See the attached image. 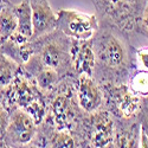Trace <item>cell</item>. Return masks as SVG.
Listing matches in <instances>:
<instances>
[{"mask_svg": "<svg viewBox=\"0 0 148 148\" xmlns=\"http://www.w3.org/2000/svg\"><path fill=\"white\" fill-rule=\"evenodd\" d=\"M136 59L143 71H148V47H142L136 51Z\"/></svg>", "mask_w": 148, "mask_h": 148, "instance_id": "cell-21", "label": "cell"}, {"mask_svg": "<svg viewBox=\"0 0 148 148\" xmlns=\"http://www.w3.org/2000/svg\"><path fill=\"white\" fill-rule=\"evenodd\" d=\"M10 4H11L10 0H0V10L4 8V7L7 6V5H10Z\"/></svg>", "mask_w": 148, "mask_h": 148, "instance_id": "cell-23", "label": "cell"}, {"mask_svg": "<svg viewBox=\"0 0 148 148\" xmlns=\"http://www.w3.org/2000/svg\"><path fill=\"white\" fill-rule=\"evenodd\" d=\"M129 88L139 96L143 97L148 95V71H139L130 78Z\"/></svg>", "mask_w": 148, "mask_h": 148, "instance_id": "cell-16", "label": "cell"}, {"mask_svg": "<svg viewBox=\"0 0 148 148\" xmlns=\"http://www.w3.org/2000/svg\"><path fill=\"white\" fill-rule=\"evenodd\" d=\"M14 12L18 19L17 31L6 42L16 45H23L32 39V16L29 0H21V3L14 5Z\"/></svg>", "mask_w": 148, "mask_h": 148, "instance_id": "cell-13", "label": "cell"}, {"mask_svg": "<svg viewBox=\"0 0 148 148\" xmlns=\"http://www.w3.org/2000/svg\"><path fill=\"white\" fill-rule=\"evenodd\" d=\"M100 26V20L95 14L70 8H62L57 12L56 29L70 39H91Z\"/></svg>", "mask_w": 148, "mask_h": 148, "instance_id": "cell-5", "label": "cell"}, {"mask_svg": "<svg viewBox=\"0 0 148 148\" xmlns=\"http://www.w3.org/2000/svg\"><path fill=\"white\" fill-rule=\"evenodd\" d=\"M138 30L148 36V0H146L142 14H141L139 24H138Z\"/></svg>", "mask_w": 148, "mask_h": 148, "instance_id": "cell-20", "label": "cell"}, {"mask_svg": "<svg viewBox=\"0 0 148 148\" xmlns=\"http://www.w3.org/2000/svg\"><path fill=\"white\" fill-rule=\"evenodd\" d=\"M52 148H75V141L68 130H57L51 139Z\"/></svg>", "mask_w": 148, "mask_h": 148, "instance_id": "cell-17", "label": "cell"}, {"mask_svg": "<svg viewBox=\"0 0 148 148\" xmlns=\"http://www.w3.org/2000/svg\"><path fill=\"white\" fill-rule=\"evenodd\" d=\"M36 133L37 125L27 113L21 109H14L11 113L6 136H8L16 143L26 145L32 141Z\"/></svg>", "mask_w": 148, "mask_h": 148, "instance_id": "cell-12", "label": "cell"}, {"mask_svg": "<svg viewBox=\"0 0 148 148\" xmlns=\"http://www.w3.org/2000/svg\"><path fill=\"white\" fill-rule=\"evenodd\" d=\"M3 95L6 104L27 113L37 126L40 125L47 114L44 94L37 87L36 82H31L27 75H24L20 70L10 87L3 91Z\"/></svg>", "mask_w": 148, "mask_h": 148, "instance_id": "cell-2", "label": "cell"}, {"mask_svg": "<svg viewBox=\"0 0 148 148\" xmlns=\"http://www.w3.org/2000/svg\"><path fill=\"white\" fill-rule=\"evenodd\" d=\"M57 88H59L57 85ZM69 87L59 88L57 95L52 98L49 107V114L52 126L57 130H68L76 120V108L71 98Z\"/></svg>", "mask_w": 148, "mask_h": 148, "instance_id": "cell-7", "label": "cell"}, {"mask_svg": "<svg viewBox=\"0 0 148 148\" xmlns=\"http://www.w3.org/2000/svg\"><path fill=\"white\" fill-rule=\"evenodd\" d=\"M140 147L148 148V125L147 121L143 122L140 128Z\"/></svg>", "mask_w": 148, "mask_h": 148, "instance_id": "cell-22", "label": "cell"}, {"mask_svg": "<svg viewBox=\"0 0 148 148\" xmlns=\"http://www.w3.org/2000/svg\"><path fill=\"white\" fill-rule=\"evenodd\" d=\"M18 19L14 12V5L10 4L0 10V44L6 42L17 31Z\"/></svg>", "mask_w": 148, "mask_h": 148, "instance_id": "cell-14", "label": "cell"}, {"mask_svg": "<svg viewBox=\"0 0 148 148\" xmlns=\"http://www.w3.org/2000/svg\"><path fill=\"white\" fill-rule=\"evenodd\" d=\"M36 45L34 58L44 66L57 71L59 75L71 68L70 43L71 39L57 29L37 39H32Z\"/></svg>", "mask_w": 148, "mask_h": 148, "instance_id": "cell-4", "label": "cell"}, {"mask_svg": "<svg viewBox=\"0 0 148 148\" xmlns=\"http://www.w3.org/2000/svg\"><path fill=\"white\" fill-rule=\"evenodd\" d=\"M90 138L94 148H107L115 138V121L108 110L98 109L89 114Z\"/></svg>", "mask_w": 148, "mask_h": 148, "instance_id": "cell-8", "label": "cell"}, {"mask_svg": "<svg viewBox=\"0 0 148 148\" xmlns=\"http://www.w3.org/2000/svg\"><path fill=\"white\" fill-rule=\"evenodd\" d=\"M117 148H136V138L132 130H122L116 138Z\"/></svg>", "mask_w": 148, "mask_h": 148, "instance_id": "cell-18", "label": "cell"}, {"mask_svg": "<svg viewBox=\"0 0 148 148\" xmlns=\"http://www.w3.org/2000/svg\"><path fill=\"white\" fill-rule=\"evenodd\" d=\"M6 148H8V147H6Z\"/></svg>", "mask_w": 148, "mask_h": 148, "instance_id": "cell-24", "label": "cell"}, {"mask_svg": "<svg viewBox=\"0 0 148 148\" xmlns=\"http://www.w3.org/2000/svg\"><path fill=\"white\" fill-rule=\"evenodd\" d=\"M97 18L123 32L138 30L146 0H92Z\"/></svg>", "mask_w": 148, "mask_h": 148, "instance_id": "cell-3", "label": "cell"}, {"mask_svg": "<svg viewBox=\"0 0 148 148\" xmlns=\"http://www.w3.org/2000/svg\"><path fill=\"white\" fill-rule=\"evenodd\" d=\"M10 112L3 104H0V140H3L6 136V132L10 125Z\"/></svg>", "mask_w": 148, "mask_h": 148, "instance_id": "cell-19", "label": "cell"}, {"mask_svg": "<svg viewBox=\"0 0 148 148\" xmlns=\"http://www.w3.org/2000/svg\"><path fill=\"white\" fill-rule=\"evenodd\" d=\"M70 60H71V68L77 76L85 75L92 77L96 64L92 38L87 40L71 39Z\"/></svg>", "mask_w": 148, "mask_h": 148, "instance_id": "cell-10", "label": "cell"}, {"mask_svg": "<svg viewBox=\"0 0 148 148\" xmlns=\"http://www.w3.org/2000/svg\"><path fill=\"white\" fill-rule=\"evenodd\" d=\"M104 92L97 82L90 77L81 75L76 81V98L77 104L84 113L91 114L101 109L104 101Z\"/></svg>", "mask_w": 148, "mask_h": 148, "instance_id": "cell-9", "label": "cell"}, {"mask_svg": "<svg viewBox=\"0 0 148 148\" xmlns=\"http://www.w3.org/2000/svg\"><path fill=\"white\" fill-rule=\"evenodd\" d=\"M125 33L120 29L100 21V26L92 37L95 51V69H100L110 77L115 78L127 73L129 69V46L125 38Z\"/></svg>", "mask_w": 148, "mask_h": 148, "instance_id": "cell-1", "label": "cell"}, {"mask_svg": "<svg viewBox=\"0 0 148 148\" xmlns=\"http://www.w3.org/2000/svg\"><path fill=\"white\" fill-rule=\"evenodd\" d=\"M103 90L109 97L116 114L123 120H130L141 114L143 98L135 94L128 84L103 83Z\"/></svg>", "mask_w": 148, "mask_h": 148, "instance_id": "cell-6", "label": "cell"}, {"mask_svg": "<svg viewBox=\"0 0 148 148\" xmlns=\"http://www.w3.org/2000/svg\"><path fill=\"white\" fill-rule=\"evenodd\" d=\"M18 72L19 68L16 62L5 56L3 52L0 53V91L3 92L7 87H10Z\"/></svg>", "mask_w": 148, "mask_h": 148, "instance_id": "cell-15", "label": "cell"}, {"mask_svg": "<svg viewBox=\"0 0 148 148\" xmlns=\"http://www.w3.org/2000/svg\"><path fill=\"white\" fill-rule=\"evenodd\" d=\"M32 16V39H37L56 30L57 13L49 0H29Z\"/></svg>", "mask_w": 148, "mask_h": 148, "instance_id": "cell-11", "label": "cell"}]
</instances>
